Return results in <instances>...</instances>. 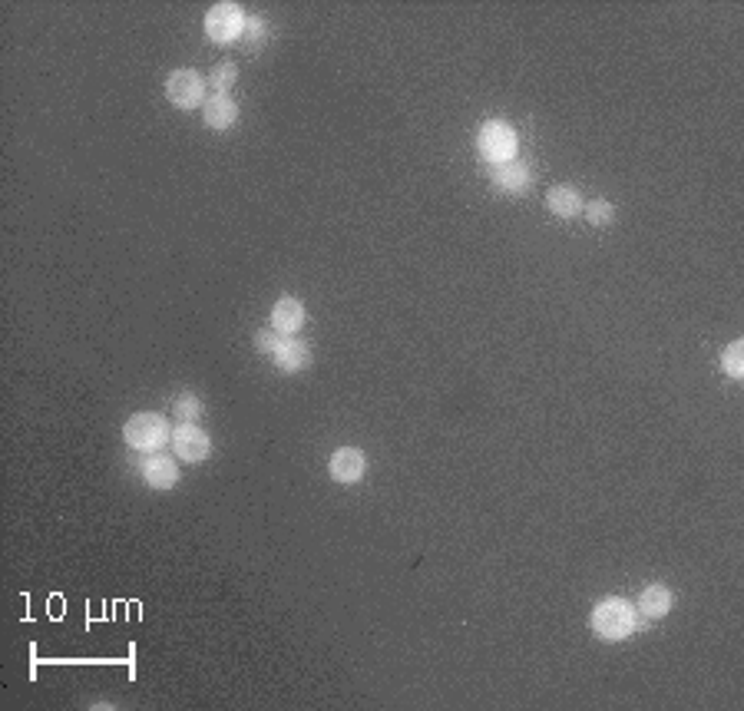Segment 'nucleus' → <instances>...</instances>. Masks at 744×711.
Here are the masks:
<instances>
[{"label":"nucleus","instance_id":"nucleus-3","mask_svg":"<svg viewBox=\"0 0 744 711\" xmlns=\"http://www.w3.org/2000/svg\"><path fill=\"white\" fill-rule=\"evenodd\" d=\"M123 440L136 454H149V450H163L166 440H172V427L163 414L139 411L123 424Z\"/></svg>","mask_w":744,"mask_h":711},{"label":"nucleus","instance_id":"nucleus-5","mask_svg":"<svg viewBox=\"0 0 744 711\" xmlns=\"http://www.w3.org/2000/svg\"><path fill=\"white\" fill-rule=\"evenodd\" d=\"M477 149L490 166H503L516 159V129L503 120H487L477 133Z\"/></svg>","mask_w":744,"mask_h":711},{"label":"nucleus","instance_id":"nucleus-6","mask_svg":"<svg viewBox=\"0 0 744 711\" xmlns=\"http://www.w3.org/2000/svg\"><path fill=\"white\" fill-rule=\"evenodd\" d=\"M245 10L239 4H232V0H222V4L209 7L206 14V34L212 43H219V47H229V43L242 40V30H245Z\"/></svg>","mask_w":744,"mask_h":711},{"label":"nucleus","instance_id":"nucleus-1","mask_svg":"<svg viewBox=\"0 0 744 711\" xmlns=\"http://www.w3.org/2000/svg\"><path fill=\"white\" fill-rule=\"evenodd\" d=\"M589 629L596 632L602 642H625L639 629H645V622L629 599L609 596L596 602V609H592V616H589Z\"/></svg>","mask_w":744,"mask_h":711},{"label":"nucleus","instance_id":"nucleus-17","mask_svg":"<svg viewBox=\"0 0 744 711\" xmlns=\"http://www.w3.org/2000/svg\"><path fill=\"white\" fill-rule=\"evenodd\" d=\"M235 80H239V67H235L232 60L215 63L212 73H209V86H212L215 93H229L232 86H235Z\"/></svg>","mask_w":744,"mask_h":711},{"label":"nucleus","instance_id":"nucleus-4","mask_svg":"<svg viewBox=\"0 0 744 711\" xmlns=\"http://www.w3.org/2000/svg\"><path fill=\"white\" fill-rule=\"evenodd\" d=\"M206 86H209V80L202 77L199 70H172L166 77L163 93L176 110L192 113V110H199V106H206V100H209Z\"/></svg>","mask_w":744,"mask_h":711},{"label":"nucleus","instance_id":"nucleus-18","mask_svg":"<svg viewBox=\"0 0 744 711\" xmlns=\"http://www.w3.org/2000/svg\"><path fill=\"white\" fill-rule=\"evenodd\" d=\"M721 371H725L728 377H735V381H741L744 377V341H731L725 354H721Z\"/></svg>","mask_w":744,"mask_h":711},{"label":"nucleus","instance_id":"nucleus-16","mask_svg":"<svg viewBox=\"0 0 744 711\" xmlns=\"http://www.w3.org/2000/svg\"><path fill=\"white\" fill-rule=\"evenodd\" d=\"M586 222L589 225H596V229H609V225H616V206L612 202H606V199H592V202H586Z\"/></svg>","mask_w":744,"mask_h":711},{"label":"nucleus","instance_id":"nucleus-11","mask_svg":"<svg viewBox=\"0 0 744 711\" xmlns=\"http://www.w3.org/2000/svg\"><path fill=\"white\" fill-rule=\"evenodd\" d=\"M235 120H239V103L232 100L229 93H212L206 106H202V123L215 133H225V129H232Z\"/></svg>","mask_w":744,"mask_h":711},{"label":"nucleus","instance_id":"nucleus-7","mask_svg":"<svg viewBox=\"0 0 744 711\" xmlns=\"http://www.w3.org/2000/svg\"><path fill=\"white\" fill-rule=\"evenodd\" d=\"M136 473L149 490H172L179 483V463L172 460L166 450H149V454H136Z\"/></svg>","mask_w":744,"mask_h":711},{"label":"nucleus","instance_id":"nucleus-8","mask_svg":"<svg viewBox=\"0 0 744 711\" xmlns=\"http://www.w3.org/2000/svg\"><path fill=\"white\" fill-rule=\"evenodd\" d=\"M172 450L179 460L202 463L212 457V437L199 424H176L172 427Z\"/></svg>","mask_w":744,"mask_h":711},{"label":"nucleus","instance_id":"nucleus-2","mask_svg":"<svg viewBox=\"0 0 744 711\" xmlns=\"http://www.w3.org/2000/svg\"><path fill=\"white\" fill-rule=\"evenodd\" d=\"M255 348L285 374H301L311 364V348L298 335H278V331H258Z\"/></svg>","mask_w":744,"mask_h":711},{"label":"nucleus","instance_id":"nucleus-15","mask_svg":"<svg viewBox=\"0 0 744 711\" xmlns=\"http://www.w3.org/2000/svg\"><path fill=\"white\" fill-rule=\"evenodd\" d=\"M268 37H272V24H268L265 17H248L245 20V30H242V47L245 50H262Z\"/></svg>","mask_w":744,"mask_h":711},{"label":"nucleus","instance_id":"nucleus-13","mask_svg":"<svg viewBox=\"0 0 744 711\" xmlns=\"http://www.w3.org/2000/svg\"><path fill=\"white\" fill-rule=\"evenodd\" d=\"M546 209L556 215V219H576V215H582V209H586V199H582V192L573 189V186H553L546 192Z\"/></svg>","mask_w":744,"mask_h":711},{"label":"nucleus","instance_id":"nucleus-10","mask_svg":"<svg viewBox=\"0 0 744 711\" xmlns=\"http://www.w3.org/2000/svg\"><path fill=\"white\" fill-rule=\"evenodd\" d=\"M490 179L496 192H503V196H526L536 182V172L526 163H520V159H513V163L490 166Z\"/></svg>","mask_w":744,"mask_h":711},{"label":"nucleus","instance_id":"nucleus-9","mask_svg":"<svg viewBox=\"0 0 744 711\" xmlns=\"http://www.w3.org/2000/svg\"><path fill=\"white\" fill-rule=\"evenodd\" d=\"M328 473L341 487H354V483H361L364 473H368V457H364V450L358 447H338L328 460Z\"/></svg>","mask_w":744,"mask_h":711},{"label":"nucleus","instance_id":"nucleus-19","mask_svg":"<svg viewBox=\"0 0 744 711\" xmlns=\"http://www.w3.org/2000/svg\"><path fill=\"white\" fill-rule=\"evenodd\" d=\"M172 411H176L179 424H196V420L202 417V401L196 394H179L176 404H172Z\"/></svg>","mask_w":744,"mask_h":711},{"label":"nucleus","instance_id":"nucleus-12","mask_svg":"<svg viewBox=\"0 0 744 711\" xmlns=\"http://www.w3.org/2000/svg\"><path fill=\"white\" fill-rule=\"evenodd\" d=\"M301 325H305V305H301V298H278L275 308H272V331L278 335H298Z\"/></svg>","mask_w":744,"mask_h":711},{"label":"nucleus","instance_id":"nucleus-14","mask_svg":"<svg viewBox=\"0 0 744 711\" xmlns=\"http://www.w3.org/2000/svg\"><path fill=\"white\" fill-rule=\"evenodd\" d=\"M672 602H675L672 589L662 583H652L639 592V606L635 609H639L642 619H665L668 612H672Z\"/></svg>","mask_w":744,"mask_h":711}]
</instances>
